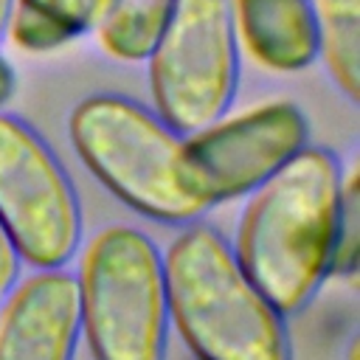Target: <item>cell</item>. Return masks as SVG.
<instances>
[{"label": "cell", "mask_w": 360, "mask_h": 360, "mask_svg": "<svg viewBox=\"0 0 360 360\" xmlns=\"http://www.w3.org/2000/svg\"><path fill=\"white\" fill-rule=\"evenodd\" d=\"M163 278L169 323L197 360H292L284 315L217 228L188 222L163 253Z\"/></svg>", "instance_id": "7a4b0ae2"}, {"label": "cell", "mask_w": 360, "mask_h": 360, "mask_svg": "<svg viewBox=\"0 0 360 360\" xmlns=\"http://www.w3.org/2000/svg\"><path fill=\"white\" fill-rule=\"evenodd\" d=\"M315 17L318 56L335 84L360 98V0H309Z\"/></svg>", "instance_id": "8fae6325"}, {"label": "cell", "mask_w": 360, "mask_h": 360, "mask_svg": "<svg viewBox=\"0 0 360 360\" xmlns=\"http://www.w3.org/2000/svg\"><path fill=\"white\" fill-rule=\"evenodd\" d=\"M79 318L96 360H163L169 301L163 253L129 225L101 228L84 248Z\"/></svg>", "instance_id": "277c9868"}, {"label": "cell", "mask_w": 360, "mask_h": 360, "mask_svg": "<svg viewBox=\"0 0 360 360\" xmlns=\"http://www.w3.org/2000/svg\"><path fill=\"white\" fill-rule=\"evenodd\" d=\"M82 335L76 276L45 267L14 281L0 307V360H73Z\"/></svg>", "instance_id": "ba28073f"}, {"label": "cell", "mask_w": 360, "mask_h": 360, "mask_svg": "<svg viewBox=\"0 0 360 360\" xmlns=\"http://www.w3.org/2000/svg\"><path fill=\"white\" fill-rule=\"evenodd\" d=\"M14 70H11V65L0 56V107L11 98V93H14Z\"/></svg>", "instance_id": "9a60e30c"}, {"label": "cell", "mask_w": 360, "mask_h": 360, "mask_svg": "<svg viewBox=\"0 0 360 360\" xmlns=\"http://www.w3.org/2000/svg\"><path fill=\"white\" fill-rule=\"evenodd\" d=\"M0 225L37 270L68 264L82 245V205L65 166L31 124L8 112H0Z\"/></svg>", "instance_id": "8992f818"}, {"label": "cell", "mask_w": 360, "mask_h": 360, "mask_svg": "<svg viewBox=\"0 0 360 360\" xmlns=\"http://www.w3.org/2000/svg\"><path fill=\"white\" fill-rule=\"evenodd\" d=\"M107 0H14L8 37L20 51L48 53L93 31Z\"/></svg>", "instance_id": "30bf717a"}, {"label": "cell", "mask_w": 360, "mask_h": 360, "mask_svg": "<svg viewBox=\"0 0 360 360\" xmlns=\"http://www.w3.org/2000/svg\"><path fill=\"white\" fill-rule=\"evenodd\" d=\"M360 262V194H357V174H343V191H340V214H338V239L332 253V270L335 276L354 278Z\"/></svg>", "instance_id": "4fadbf2b"}, {"label": "cell", "mask_w": 360, "mask_h": 360, "mask_svg": "<svg viewBox=\"0 0 360 360\" xmlns=\"http://www.w3.org/2000/svg\"><path fill=\"white\" fill-rule=\"evenodd\" d=\"M239 45L273 73H295L315 62L318 37L309 0H231Z\"/></svg>", "instance_id": "9c48e42d"}, {"label": "cell", "mask_w": 360, "mask_h": 360, "mask_svg": "<svg viewBox=\"0 0 360 360\" xmlns=\"http://www.w3.org/2000/svg\"><path fill=\"white\" fill-rule=\"evenodd\" d=\"M20 264H22V259H20L17 248H14V242L8 239L6 228L0 225V298H3V295L14 287V281L20 278Z\"/></svg>", "instance_id": "5bb4252c"}, {"label": "cell", "mask_w": 360, "mask_h": 360, "mask_svg": "<svg viewBox=\"0 0 360 360\" xmlns=\"http://www.w3.org/2000/svg\"><path fill=\"white\" fill-rule=\"evenodd\" d=\"M307 141L309 124L292 101H270L239 115H219L202 129L183 135L188 183L214 208L259 188Z\"/></svg>", "instance_id": "52a82bcc"}, {"label": "cell", "mask_w": 360, "mask_h": 360, "mask_svg": "<svg viewBox=\"0 0 360 360\" xmlns=\"http://www.w3.org/2000/svg\"><path fill=\"white\" fill-rule=\"evenodd\" d=\"M11 8H14V0H0V39H3V37H6V31H8Z\"/></svg>", "instance_id": "2e32d148"}, {"label": "cell", "mask_w": 360, "mask_h": 360, "mask_svg": "<svg viewBox=\"0 0 360 360\" xmlns=\"http://www.w3.org/2000/svg\"><path fill=\"white\" fill-rule=\"evenodd\" d=\"M155 112L191 135L228 112L239 84L231 0H172L146 56Z\"/></svg>", "instance_id": "5b68a950"}, {"label": "cell", "mask_w": 360, "mask_h": 360, "mask_svg": "<svg viewBox=\"0 0 360 360\" xmlns=\"http://www.w3.org/2000/svg\"><path fill=\"white\" fill-rule=\"evenodd\" d=\"M68 132L82 163L132 211L166 225H188L208 211L188 183L183 135L155 110L96 93L73 107Z\"/></svg>", "instance_id": "3957f363"}, {"label": "cell", "mask_w": 360, "mask_h": 360, "mask_svg": "<svg viewBox=\"0 0 360 360\" xmlns=\"http://www.w3.org/2000/svg\"><path fill=\"white\" fill-rule=\"evenodd\" d=\"M172 0H107L96 25L101 48L121 62H141L149 56Z\"/></svg>", "instance_id": "7c38bea8"}, {"label": "cell", "mask_w": 360, "mask_h": 360, "mask_svg": "<svg viewBox=\"0 0 360 360\" xmlns=\"http://www.w3.org/2000/svg\"><path fill=\"white\" fill-rule=\"evenodd\" d=\"M340 191V160L309 143L250 191L231 250L284 318L301 312L332 270Z\"/></svg>", "instance_id": "6da1fadb"}]
</instances>
